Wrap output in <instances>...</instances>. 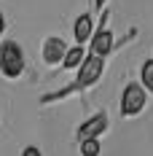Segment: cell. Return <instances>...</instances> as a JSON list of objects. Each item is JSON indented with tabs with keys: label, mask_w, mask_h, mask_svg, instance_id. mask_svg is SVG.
<instances>
[{
	"label": "cell",
	"mask_w": 153,
	"mask_h": 156,
	"mask_svg": "<svg viewBox=\"0 0 153 156\" xmlns=\"http://www.w3.org/2000/svg\"><path fill=\"white\" fill-rule=\"evenodd\" d=\"M107 126V116L105 113H97V116H92L86 124H81V129H78V137L81 140H92V137H97V135H102Z\"/></svg>",
	"instance_id": "obj_4"
},
{
	"label": "cell",
	"mask_w": 153,
	"mask_h": 156,
	"mask_svg": "<svg viewBox=\"0 0 153 156\" xmlns=\"http://www.w3.org/2000/svg\"><path fill=\"white\" fill-rule=\"evenodd\" d=\"M73 32H75V41H78V43H86V41H92V35H94L92 16H89V14H81V16L75 19V27H73Z\"/></svg>",
	"instance_id": "obj_7"
},
{
	"label": "cell",
	"mask_w": 153,
	"mask_h": 156,
	"mask_svg": "<svg viewBox=\"0 0 153 156\" xmlns=\"http://www.w3.org/2000/svg\"><path fill=\"white\" fill-rule=\"evenodd\" d=\"M22 156H40V151H38V148H24Z\"/></svg>",
	"instance_id": "obj_11"
},
{
	"label": "cell",
	"mask_w": 153,
	"mask_h": 156,
	"mask_svg": "<svg viewBox=\"0 0 153 156\" xmlns=\"http://www.w3.org/2000/svg\"><path fill=\"white\" fill-rule=\"evenodd\" d=\"M64 54H67V46H64L62 38H48L43 43V59H46V65H59L64 59Z\"/></svg>",
	"instance_id": "obj_5"
},
{
	"label": "cell",
	"mask_w": 153,
	"mask_h": 156,
	"mask_svg": "<svg viewBox=\"0 0 153 156\" xmlns=\"http://www.w3.org/2000/svg\"><path fill=\"white\" fill-rule=\"evenodd\" d=\"M0 70L5 78H19L22 70H24V54H22V46L8 41L0 46Z\"/></svg>",
	"instance_id": "obj_1"
},
{
	"label": "cell",
	"mask_w": 153,
	"mask_h": 156,
	"mask_svg": "<svg viewBox=\"0 0 153 156\" xmlns=\"http://www.w3.org/2000/svg\"><path fill=\"white\" fill-rule=\"evenodd\" d=\"M105 3H107V0H94V5H97V8H102Z\"/></svg>",
	"instance_id": "obj_13"
},
{
	"label": "cell",
	"mask_w": 153,
	"mask_h": 156,
	"mask_svg": "<svg viewBox=\"0 0 153 156\" xmlns=\"http://www.w3.org/2000/svg\"><path fill=\"white\" fill-rule=\"evenodd\" d=\"M142 108H145V86L129 83L121 97V116H137Z\"/></svg>",
	"instance_id": "obj_3"
},
{
	"label": "cell",
	"mask_w": 153,
	"mask_h": 156,
	"mask_svg": "<svg viewBox=\"0 0 153 156\" xmlns=\"http://www.w3.org/2000/svg\"><path fill=\"white\" fill-rule=\"evenodd\" d=\"M3 30H5V19H3V14H0V35H3Z\"/></svg>",
	"instance_id": "obj_12"
},
{
	"label": "cell",
	"mask_w": 153,
	"mask_h": 156,
	"mask_svg": "<svg viewBox=\"0 0 153 156\" xmlns=\"http://www.w3.org/2000/svg\"><path fill=\"white\" fill-rule=\"evenodd\" d=\"M113 48V32L99 27V30L92 35V54H99V57H107Z\"/></svg>",
	"instance_id": "obj_6"
},
{
	"label": "cell",
	"mask_w": 153,
	"mask_h": 156,
	"mask_svg": "<svg viewBox=\"0 0 153 156\" xmlns=\"http://www.w3.org/2000/svg\"><path fill=\"white\" fill-rule=\"evenodd\" d=\"M142 86L148 92H153V59H148V62L142 65Z\"/></svg>",
	"instance_id": "obj_10"
},
{
	"label": "cell",
	"mask_w": 153,
	"mask_h": 156,
	"mask_svg": "<svg viewBox=\"0 0 153 156\" xmlns=\"http://www.w3.org/2000/svg\"><path fill=\"white\" fill-rule=\"evenodd\" d=\"M102 70H105V57H99V54H89L83 65H81V70H78V78L75 83L83 89V86H92L97 78H102Z\"/></svg>",
	"instance_id": "obj_2"
},
{
	"label": "cell",
	"mask_w": 153,
	"mask_h": 156,
	"mask_svg": "<svg viewBox=\"0 0 153 156\" xmlns=\"http://www.w3.org/2000/svg\"><path fill=\"white\" fill-rule=\"evenodd\" d=\"M99 151H102V145H99L97 137H92V140H81V154L83 156H99Z\"/></svg>",
	"instance_id": "obj_9"
},
{
	"label": "cell",
	"mask_w": 153,
	"mask_h": 156,
	"mask_svg": "<svg viewBox=\"0 0 153 156\" xmlns=\"http://www.w3.org/2000/svg\"><path fill=\"white\" fill-rule=\"evenodd\" d=\"M83 59H86V51H83V43H78V46L67 48V54H64L62 65H64V70H75V67L83 65Z\"/></svg>",
	"instance_id": "obj_8"
}]
</instances>
